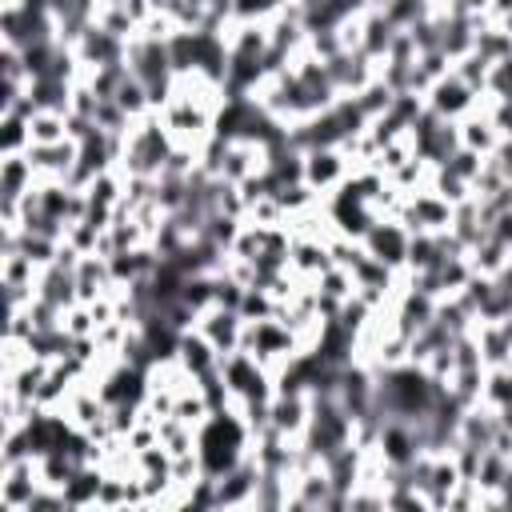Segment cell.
I'll return each instance as SVG.
<instances>
[{
  "label": "cell",
  "mask_w": 512,
  "mask_h": 512,
  "mask_svg": "<svg viewBox=\"0 0 512 512\" xmlns=\"http://www.w3.org/2000/svg\"><path fill=\"white\" fill-rule=\"evenodd\" d=\"M476 104H480V92H476V88H468L456 72L440 76V80L424 92V108H432V112H436V116H444V120H464Z\"/></svg>",
  "instance_id": "3"
},
{
  "label": "cell",
  "mask_w": 512,
  "mask_h": 512,
  "mask_svg": "<svg viewBox=\"0 0 512 512\" xmlns=\"http://www.w3.org/2000/svg\"><path fill=\"white\" fill-rule=\"evenodd\" d=\"M484 12H488V20H492V24H500V20H508V16H512V0H488V8H484Z\"/></svg>",
  "instance_id": "15"
},
{
  "label": "cell",
  "mask_w": 512,
  "mask_h": 512,
  "mask_svg": "<svg viewBox=\"0 0 512 512\" xmlns=\"http://www.w3.org/2000/svg\"><path fill=\"white\" fill-rule=\"evenodd\" d=\"M456 124H460V144L472 148V152H480V156H492V148L504 140V132L496 128V120H492L484 96H480V104H476L464 120H456Z\"/></svg>",
  "instance_id": "7"
},
{
  "label": "cell",
  "mask_w": 512,
  "mask_h": 512,
  "mask_svg": "<svg viewBox=\"0 0 512 512\" xmlns=\"http://www.w3.org/2000/svg\"><path fill=\"white\" fill-rule=\"evenodd\" d=\"M352 176V160L344 148H308L304 152V184L324 200L332 188H340Z\"/></svg>",
  "instance_id": "1"
},
{
  "label": "cell",
  "mask_w": 512,
  "mask_h": 512,
  "mask_svg": "<svg viewBox=\"0 0 512 512\" xmlns=\"http://www.w3.org/2000/svg\"><path fill=\"white\" fill-rule=\"evenodd\" d=\"M408 236H412V232H408L396 216H380V220L368 228V236H364L360 244H364L368 256L384 260L388 268H404V260H408Z\"/></svg>",
  "instance_id": "5"
},
{
  "label": "cell",
  "mask_w": 512,
  "mask_h": 512,
  "mask_svg": "<svg viewBox=\"0 0 512 512\" xmlns=\"http://www.w3.org/2000/svg\"><path fill=\"white\" fill-rule=\"evenodd\" d=\"M64 332L72 336V340H84V336H96V316H92V308L88 304H72V308H64Z\"/></svg>",
  "instance_id": "12"
},
{
  "label": "cell",
  "mask_w": 512,
  "mask_h": 512,
  "mask_svg": "<svg viewBox=\"0 0 512 512\" xmlns=\"http://www.w3.org/2000/svg\"><path fill=\"white\" fill-rule=\"evenodd\" d=\"M176 360L200 380V376H208L216 364H220V352L208 344V336L204 332H196V328H188V332H180V340H176Z\"/></svg>",
  "instance_id": "9"
},
{
  "label": "cell",
  "mask_w": 512,
  "mask_h": 512,
  "mask_svg": "<svg viewBox=\"0 0 512 512\" xmlns=\"http://www.w3.org/2000/svg\"><path fill=\"white\" fill-rule=\"evenodd\" d=\"M32 144H60L68 140V112H52V108H40L32 120Z\"/></svg>",
  "instance_id": "10"
},
{
  "label": "cell",
  "mask_w": 512,
  "mask_h": 512,
  "mask_svg": "<svg viewBox=\"0 0 512 512\" xmlns=\"http://www.w3.org/2000/svg\"><path fill=\"white\" fill-rule=\"evenodd\" d=\"M484 92H488V96H508V92H512V52L500 56V60H492Z\"/></svg>",
  "instance_id": "13"
},
{
  "label": "cell",
  "mask_w": 512,
  "mask_h": 512,
  "mask_svg": "<svg viewBox=\"0 0 512 512\" xmlns=\"http://www.w3.org/2000/svg\"><path fill=\"white\" fill-rule=\"evenodd\" d=\"M36 184H40V176L24 152H8L0 160V204H20Z\"/></svg>",
  "instance_id": "8"
},
{
  "label": "cell",
  "mask_w": 512,
  "mask_h": 512,
  "mask_svg": "<svg viewBox=\"0 0 512 512\" xmlns=\"http://www.w3.org/2000/svg\"><path fill=\"white\" fill-rule=\"evenodd\" d=\"M40 460L36 456H24V460H12V464H0V508L4 512H24L32 492L40 488Z\"/></svg>",
  "instance_id": "2"
},
{
  "label": "cell",
  "mask_w": 512,
  "mask_h": 512,
  "mask_svg": "<svg viewBox=\"0 0 512 512\" xmlns=\"http://www.w3.org/2000/svg\"><path fill=\"white\" fill-rule=\"evenodd\" d=\"M0 148H4V156H8V152H28V148H32L28 116H16V112H4V116H0Z\"/></svg>",
  "instance_id": "11"
},
{
  "label": "cell",
  "mask_w": 512,
  "mask_h": 512,
  "mask_svg": "<svg viewBox=\"0 0 512 512\" xmlns=\"http://www.w3.org/2000/svg\"><path fill=\"white\" fill-rule=\"evenodd\" d=\"M36 168L40 180H68V172L76 168V156H80V144L76 140H60V144H32L24 152Z\"/></svg>",
  "instance_id": "6"
},
{
  "label": "cell",
  "mask_w": 512,
  "mask_h": 512,
  "mask_svg": "<svg viewBox=\"0 0 512 512\" xmlns=\"http://www.w3.org/2000/svg\"><path fill=\"white\" fill-rule=\"evenodd\" d=\"M488 160H492V168H496L504 180H512V136H504V140L492 148V156H488Z\"/></svg>",
  "instance_id": "14"
},
{
  "label": "cell",
  "mask_w": 512,
  "mask_h": 512,
  "mask_svg": "<svg viewBox=\"0 0 512 512\" xmlns=\"http://www.w3.org/2000/svg\"><path fill=\"white\" fill-rule=\"evenodd\" d=\"M196 332H204L208 344H212L220 356H228V352H240V344H244V316H240L236 308L212 304V308H204V312L196 316Z\"/></svg>",
  "instance_id": "4"
}]
</instances>
